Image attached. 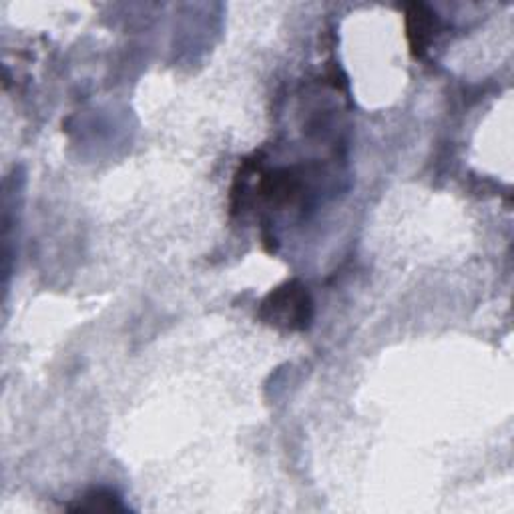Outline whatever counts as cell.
Returning <instances> with one entry per match:
<instances>
[{
  "label": "cell",
  "instance_id": "obj_1",
  "mask_svg": "<svg viewBox=\"0 0 514 514\" xmlns=\"http://www.w3.org/2000/svg\"><path fill=\"white\" fill-rule=\"evenodd\" d=\"M263 310L271 312L268 320H273V323H286L289 328H304L310 320L312 300L302 286L287 284L279 287L278 292L270 294L263 304Z\"/></svg>",
  "mask_w": 514,
  "mask_h": 514
},
{
  "label": "cell",
  "instance_id": "obj_2",
  "mask_svg": "<svg viewBox=\"0 0 514 514\" xmlns=\"http://www.w3.org/2000/svg\"><path fill=\"white\" fill-rule=\"evenodd\" d=\"M434 16L424 4H412L408 11V37L414 51H426V47L433 39L434 30Z\"/></svg>",
  "mask_w": 514,
  "mask_h": 514
},
{
  "label": "cell",
  "instance_id": "obj_3",
  "mask_svg": "<svg viewBox=\"0 0 514 514\" xmlns=\"http://www.w3.org/2000/svg\"><path fill=\"white\" fill-rule=\"evenodd\" d=\"M79 510H125V507H123L121 499L115 493L97 491L82 499Z\"/></svg>",
  "mask_w": 514,
  "mask_h": 514
}]
</instances>
